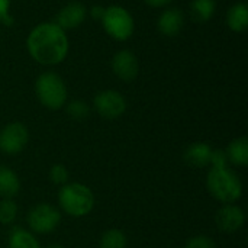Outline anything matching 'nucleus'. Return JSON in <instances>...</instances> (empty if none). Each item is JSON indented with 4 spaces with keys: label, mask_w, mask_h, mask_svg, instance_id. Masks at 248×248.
Returning a JSON list of instances; mask_svg holds the SVG:
<instances>
[{
    "label": "nucleus",
    "mask_w": 248,
    "mask_h": 248,
    "mask_svg": "<svg viewBox=\"0 0 248 248\" xmlns=\"http://www.w3.org/2000/svg\"><path fill=\"white\" fill-rule=\"evenodd\" d=\"M26 48L33 61L41 65H57L68 54V38L65 31L54 22L36 25L26 38Z\"/></svg>",
    "instance_id": "nucleus-1"
},
{
    "label": "nucleus",
    "mask_w": 248,
    "mask_h": 248,
    "mask_svg": "<svg viewBox=\"0 0 248 248\" xmlns=\"http://www.w3.org/2000/svg\"><path fill=\"white\" fill-rule=\"evenodd\" d=\"M206 187L209 195L222 205L237 203L243 196V182L228 166L209 167Z\"/></svg>",
    "instance_id": "nucleus-2"
},
{
    "label": "nucleus",
    "mask_w": 248,
    "mask_h": 248,
    "mask_svg": "<svg viewBox=\"0 0 248 248\" xmlns=\"http://www.w3.org/2000/svg\"><path fill=\"white\" fill-rule=\"evenodd\" d=\"M60 209L71 218H83L89 215L96 203L93 190L84 183H67L58 192Z\"/></svg>",
    "instance_id": "nucleus-3"
},
{
    "label": "nucleus",
    "mask_w": 248,
    "mask_h": 248,
    "mask_svg": "<svg viewBox=\"0 0 248 248\" xmlns=\"http://www.w3.org/2000/svg\"><path fill=\"white\" fill-rule=\"evenodd\" d=\"M35 94L44 108L58 110L67 103L68 90L61 76L54 71H45L35 81Z\"/></svg>",
    "instance_id": "nucleus-4"
},
{
    "label": "nucleus",
    "mask_w": 248,
    "mask_h": 248,
    "mask_svg": "<svg viewBox=\"0 0 248 248\" xmlns=\"http://www.w3.org/2000/svg\"><path fill=\"white\" fill-rule=\"evenodd\" d=\"M100 20L105 32L115 41H126L134 35V29H135L134 17L122 6L112 4L105 7Z\"/></svg>",
    "instance_id": "nucleus-5"
},
{
    "label": "nucleus",
    "mask_w": 248,
    "mask_h": 248,
    "mask_svg": "<svg viewBox=\"0 0 248 248\" xmlns=\"http://www.w3.org/2000/svg\"><path fill=\"white\" fill-rule=\"evenodd\" d=\"M26 222L31 232L51 234L61 222V211L49 203H38L29 209Z\"/></svg>",
    "instance_id": "nucleus-6"
},
{
    "label": "nucleus",
    "mask_w": 248,
    "mask_h": 248,
    "mask_svg": "<svg viewBox=\"0 0 248 248\" xmlns=\"http://www.w3.org/2000/svg\"><path fill=\"white\" fill-rule=\"evenodd\" d=\"M29 142V131L22 122H9L0 129V151L6 155H16Z\"/></svg>",
    "instance_id": "nucleus-7"
},
{
    "label": "nucleus",
    "mask_w": 248,
    "mask_h": 248,
    "mask_svg": "<svg viewBox=\"0 0 248 248\" xmlns=\"http://www.w3.org/2000/svg\"><path fill=\"white\" fill-rule=\"evenodd\" d=\"M93 109L108 121L121 118L126 110V100L118 90H102L93 97Z\"/></svg>",
    "instance_id": "nucleus-8"
},
{
    "label": "nucleus",
    "mask_w": 248,
    "mask_h": 248,
    "mask_svg": "<svg viewBox=\"0 0 248 248\" xmlns=\"http://www.w3.org/2000/svg\"><path fill=\"white\" fill-rule=\"evenodd\" d=\"M215 224L219 231L234 234L246 224V212L237 203H225L215 214Z\"/></svg>",
    "instance_id": "nucleus-9"
},
{
    "label": "nucleus",
    "mask_w": 248,
    "mask_h": 248,
    "mask_svg": "<svg viewBox=\"0 0 248 248\" xmlns=\"http://www.w3.org/2000/svg\"><path fill=\"white\" fill-rule=\"evenodd\" d=\"M112 71L113 74L125 81V83H131L138 77L140 73V64L138 60L135 57V54L129 49H121L118 51L113 58H112Z\"/></svg>",
    "instance_id": "nucleus-10"
},
{
    "label": "nucleus",
    "mask_w": 248,
    "mask_h": 248,
    "mask_svg": "<svg viewBox=\"0 0 248 248\" xmlns=\"http://www.w3.org/2000/svg\"><path fill=\"white\" fill-rule=\"evenodd\" d=\"M86 15H87V10L81 3L71 1L68 4H65L62 9H60V12L55 16L54 23H57L64 31L65 29H74L84 22Z\"/></svg>",
    "instance_id": "nucleus-11"
},
{
    "label": "nucleus",
    "mask_w": 248,
    "mask_h": 248,
    "mask_svg": "<svg viewBox=\"0 0 248 248\" xmlns=\"http://www.w3.org/2000/svg\"><path fill=\"white\" fill-rule=\"evenodd\" d=\"M211 157H212V147L208 142H202V141L190 144L183 153L185 163L192 169L209 167Z\"/></svg>",
    "instance_id": "nucleus-12"
},
{
    "label": "nucleus",
    "mask_w": 248,
    "mask_h": 248,
    "mask_svg": "<svg viewBox=\"0 0 248 248\" xmlns=\"http://www.w3.org/2000/svg\"><path fill=\"white\" fill-rule=\"evenodd\" d=\"M185 25V15L180 9L177 7H169L166 9L157 22V28L161 35L173 38L180 33L182 28Z\"/></svg>",
    "instance_id": "nucleus-13"
},
{
    "label": "nucleus",
    "mask_w": 248,
    "mask_h": 248,
    "mask_svg": "<svg viewBox=\"0 0 248 248\" xmlns=\"http://www.w3.org/2000/svg\"><path fill=\"white\" fill-rule=\"evenodd\" d=\"M20 192V179L10 167L0 164V198L13 199Z\"/></svg>",
    "instance_id": "nucleus-14"
},
{
    "label": "nucleus",
    "mask_w": 248,
    "mask_h": 248,
    "mask_svg": "<svg viewBox=\"0 0 248 248\" xmlns=\"http://www.w3.org/2000/svg\"><path fill=\"white\" fill-rule=\"evenodd\" d=\"M227 160L228 163L237 166V167H246L248 164V140L247 137H238L232 140L227 150Z\"/></svg>",
    "instance_id": "nucleus-15"
},
{
    "label": "nucleus",
    "mask_w": 248,
    "mask_h": 248,
    "mask_svg": "<svg viewBox=\"0 0 248 248\" xmlns=\"http://www.w3.org/2000/svg\"><path fill=\"white\" fill-rule=\"evenodd\" d=\"M227 25L232 32L241 33L248 28V6L246 3H235L227 12Z\"/></svg>",
    "instance_id": "nucleus-16"
},
{
    "label": "nucleus",
    "mask_w": 248,
    "mask_h": 248,
    "mask_svg": "<svg viewBox=\"0 0 248 248\" xmlns=\"http://www.w3.org/2000/svg\"><path fill=\"white\" fill-rule=\"evenodd\" d=\"M9 248H41V244L33 232L16 227L9 235Z\"/></svg>",
    "instance_id": "nucleus-17"
},
{
    "label": "nucleus",
    "mask_w": 248,
    "mask_h": 248,
    "mask_svg": "<svg viewBox=\"0 0 248 248\" xmlns=\"http://www.w3.org/2000/svg\"><path fill=\"white\" fill-rule=\"evenodd\" d=\"M215 1L214 0H192L190 3V15L195 22L205 23L211 20L215 13Z\"/></svg>",
    "instance_id": "nucleus-18"
},
{
    "label": "nucleus",
    "mask_w": 248,
    "mask_h": 248,
    "mask_svg": "<svg viewBox=\"0 0 248 248\" xmlns=\"http://www.w3.org/2000/svg\"><path fill=\"white\" fill-rule=\"evenodd\" d=\"M100 248H126L128 247V238L126 234L118 228L106 230L100 237Z\"/></svg>",
    "instance_id": "nucleus-19"
},
{
    "label": "nucleus",
    "mask_w": 248,
    "mask_h": 248,
    "mask_svg": "<svg viewBox=\"0 0 248 248\" xmlns=\"http://www.w3.org/2000/svg\"><path fill=\"white\" fill-rule=\"evenodd\" d=\"M19 214V206L13 199H1L0 201V224L12 225Z\"/></svg>",
    "instance_id": "nucleus-20"
},
{
    "label": "nucleus",
    "mask_w": 248,
    "mask_h": 248,
    "mask_svg": "<svg viewBox=\"0 0 248 248\" xmlns=\"http://www.w3.org/2000/svg\"><path fill=\"white\" fill-rule=\"evenodd\" d=\"M67 113L74 121H83L90 115V106L86 102L76 99L67 105Z\"/></svg>",
    "instance_id": "nucleus-21"
},
{
    "label": "nucleus",
    "mask_w": 248,
    "mask_h": 248,
    "mask_svg": "<svg viewBox=\"0 0 248 248\" xmlns=\"http://www.w3.org/2000/svg\"><path fill=\"white\" fill-rule=\"evenodd\" d=\"M49 180L54 183V185H58V186H64L68 183V179H70V173L67 170V167L61 163H57V164H52L51 169H49Z\"/></svg>",
    "instance_id": "nucleus-22"
},
{
    "label": "nucleus",
    "mask_w": 248,
    "mask_h": 248,
    "mask_svg": "<svg viewBox=\"0 0 248 248\" xmlns=\"http://www.w3.org/2000/svg\"><path fill=\"white\" fill-rule=\"evenodd\" d=\"M183 248H217V243L208 235H196L192 237Z\"/></svg>",
    "instance_id": "nucleus-23"
},
{
    "label": "nucleus",
    "mask_w": 248,
    "mask_h": 248,
    "mask_svg": "<svg viewBox=\"0 0 248 248\" xmlns=\"http://www.w3.org/2000/svg\"><path fill=\"white\" fill-rule=\"evenodd\" d=\"M0 23L12 26L13 16L10 15V0H0Z\"/></svg>",
    "instance_id": "nucleus-24"
},
{
    "label": "nucleus",
    "mask_w": 248,
    "mask_h": 248,
    "mask_svg": "<svg viewBox=\"0 0 248 248\" xmlns=\"http://www.w3.org/2000/svg\"><path fill=\"white\" fill-rule=\"evenodd\" d=\"M228 166L227 154L224 150H212V157H211V166L209 167H224Z\"/></svg>",
    "instance_id": "nucleus-25"
},
{
    "label": "nucleus",
    "mask_w": 248,
    "mask_h": 248,
    "mask_svg": "<svg viewBox=\"0 0 248 248\" xmlns=\"http://www.w3.org/2000/svg\"><path fill=\"white\" fill-rule=\"evenodd\" d=\"M148 6L151 7H166L167 4H170L173 0H144Z\"/></svg>",
    "instance_id": "nucleus-26"
},
{
    "label": "nucleus",
    "mask_w": 248,
    "mask_h": 248,
    "mask_svg": "<svg viewBox=\"0 0 248 248\" xmlns=\"http://www.w3.org/2000/svg\"><path fill=\"white\" fill-rule=\"evenodd\" d=\"M103 12H105V7L103 6H93L92 9H90V15H92V17L93 19H102V16H103Z\"/></svg>",
    "instance_id": "nucleus-27"
},
{
    "label": "nucleus",
    "mask_w": 248,
    "mask_h": 248,
    "mask_svg": "<svg viewBox=\"0 0 248 248\" xmlns=\"http://www.w3.org/2000/svg\"><path fill=\"white\" fill-rule=\"evenodd\" d=\"M45 248H64V246H61V244H49V246H46Z\"/></svg>",
    "instance_id": "nucleus-28"
}]
</instances>
